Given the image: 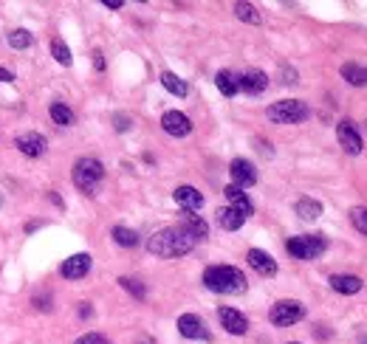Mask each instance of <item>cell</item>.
I'll return each mask as SVG.
<instances>
[{
  "label": "cell",
  "instance_id": "e0dca14e",
  "mask_svg": "<svg viewBox=\"0 0 367 344\" xmlns=\"http://www.w3.org/2000/svg\"><path fill=\"white\" fill-rule=\"evenodd\" d=\"M181 229L187 232L192 240H204V237H209V226H206V221H204L201 214H195V212H184Z\"/></svg>",
  "mask_w": 367,
  "mask_h": 344
},
{
  "label": "cell",
  "instance_id": "f546056e",
  "mask_svg": "<svg viewBox=\"0 0 367 344\" xmlns=\"http://www.w3.org/2000/svg\"><path fill=\"white\" fill-rule=\"evenodd\" d=\"M350 223H353L361 234H367V206H353V209H350Z\"/></svg>",
  "mask_w": 367,
  "mask_h": 344
},
{
  "label": "cell",
  "instance_id": "8fae6325",
  "mask_svg": "<svg viewBox=\"0 0 367 344\" xmlns=\"http://www.w3.org/2000/svg\"><path fill=\"white\" fill-rule=\"evenodd\" d=\"M218 319H221L224 330H226V333H232V336H243V333H249V319L243 316L240 310H235V307H221V310H218Z\"/></svg>",
  "mask_w": 367,
  "mask_h": 344
},
{
  "label": "cell",
  "instance_id": "83f0119b",
  "mask_svg": "<svg viewBox=\"0 0 367 344\" xmlns=\"http://www.w3.org/2000/svg\"><path fill=\"white\" fill-rule=\"evenodd\" d=\"M51 54H54V59L59 62V65H71L74 62V57H71V48L63 43V40H51Z\"/></svg>",
  "mask_w": 367,
  "mask_h": 344
},
{
  "label": "cell",
  "instance_id": "d590c367",
  "mask_svg": "<svg viewBox=\"0 0 367 344\" xmlns=\"http://www.w3.org/2000/svg\"><path fill=\"white\" fill-rule=\"evenodd\" d=\"M34 305L40 307V310H48L51 305H48V296H40V299H34Z\"/></svg>",
  "mask_w": 367,
  "mask_h": 344
},
{
  "label": "cell",
  "instance_id": "484cf974",
  "mask_svg": "<svg viewBox=\"0 0 367 344\" xmlns=\"http://www.w3.org/2000/svg\"><path fill=\"white\" fill-rule=\"evenodd\" d=\"M113 240H116L119 245H125V248L139 245V234H136L133 229H128V226H113Z\"/></svg>",
  "mask_w": 367,
  "mask_h": 344
},
{
  "label": "cell",
  "instance_id": "d6a6232c",
  "mask_svg": "<svg viewBox=\"0 0 367 344\" xmlns=\"http://www.w3.org/2000/svg\"><path fill=\"white\" fill-rule=\"evenodd\" d=\"M113 121H116V130H119V133H125V130H130V119H128V116H121V113H116V116H113Z\"/></svg>",
  "mask_w": 367,
  "mask_h": 344
},
{
  "label": "cell",
  "instance_id": "d4e9b609",
  "mask_svg": "<svg viewBox=\"0 0 367 344\" xmlns=\"http://www.w3.org/2000/svg\"><path fill=\"white\" fill-rule=\"evenodd\" d=\"M215 85H218V90L224 93V97H235V93H237V77L232 71H218Z\"/></svg>",
  "mask_w": 367,
  "mask_h": 344
},
{
  "label": "cell",
  "instance_id": "836d02e7",
  "mask_svg": "<svg viewBox=\"0 0 367 344\" xmlns=\"http://www.w3.org/2000/svg\"><path fill=\"white\" fill-rule=\"evenodd\" d=\"M94 68H97V71H105V59H102V51H94Z\"/></svg>",
  "mask_w": 367,
  "mask_h": 344
},
{
  "label": "cell",
  "instance_id": "9c48e42d",
  "mask_svg": "<svg viewBox=\"0 0 367 344\" xmlns=\"http://www.w3.org/2000/svg\"><path fill=\"white\" fill-rule=\"evenodd\" d=\"M178 333L184 338H192V341H209V330H206V322L195 314H184L178 316Z\"/></svg>",
  "mask_w": 367,
  "mask_h": 344
},
{
  "label": "cell",
  "instance_id": "74e56055",
  "mask_svg": "<svg viewBox=\"0 0 367 344\" xmlns=\"http://www.w3.org/2000/svg\"><path fill=\"white\" fill-rule=\"evenodd\" d=\"M105 6H108V9H121L125 3H121V0H105Z\"/></svg>",
  "mask_w": 367,
  "mask_h": 344
},
{
  "label": "cell",
  "instance_id": "277c9868",
  "mask_svg": "<svg viewBox=\"0 0 367 344\" xmlns=\"http://www.w3.org/2000/svg\"><path fill=\"white\" fill-rule=\"evenodd\" d=\"M286 248H288V254L294 260H305V263H308V260H317V257L325 254L328 240L322 234H297V237H291L286 243Z\"/></svg>",
  "mask_w": 367,
  "mask_h": 344
},
{
  "label": "cell",
  "instance_id": "f1b7e54d",
  "mask_svg": "<svg viewBox=\"0 0 367 344\" xmlns=\"http://www.w3.org/2000/svg\"><path fill=\"white\" fill-rule=\"evenodd\" d=\"M235 14L240 17V20H246V23H252V26H257L263 17L257 14V9L252 6V3H235Z\"/></svg>",
  "mask_w": 367,
  "mask_h": 344
},
{
  "label": "cell",
  "instance_id": "7a4b0ae2",
  "mask_svg": "<svg viewBox=\"0 0 367 344\" xmlns=\"http://www.w3.org/2000/svg\"><path fill=\"white\" fill-rule=\"evenodd\" d=\"M204 285L215 294H243L246 291V276L235 265H209L204 271Z\"/></svg>",
  "mask_w": 367,
  "mask_h": 344
},
{
  "label": "cell",
  "instance_id": "4dcf8cb0",
  "mask_svg": "<svg viewBox=\"0 0 367 344\" xmlns=\"http://www.w3.org/2000/svg\"><path fill=\"white\" fill-rule=\"evenodd\" d=\"M119 285H121V288H125V291H130V294H133L136 299H144V296H147V291H144V285L139 283V279H130V276H121V279H119Z\"/></svg>",
  "mask_w": 367,
  "mask_h": 344
},
{
  "label": "cell",
  "instance_id": "ac0fdd59",
  "mask_svg": "<svg viewBox=\"0 0 367 344\" xmlns=\"http://www.w3.org/2000/svg\"><path fill=\"white\" fill-rule=\"evenodd\" d=\"M330 288L336 294H345V296H353L361 291V279L353 276V274H333L330 276Z\"/></svg>",
  "mask_w": 367,
  "mask_h": 344
},
{
  "label": "cell",
  "instance_id": "30bf717a",
  "mask_svg": "<svg viewBox=\"0 0 367 344\" xmlns=\"http://www.w3.org/2000/svg\"><path fill=\"white\" fill-rule=\"evenodd\" d=\"M161 128H164V133H170L175 139H184V136L192 133V121H190V116H184L181 110H167L161 116Z\"/></svg>",
  "mask_w": 367,
  "mask_h": 344
},
{
  "label": "cell",
  "instance_id": "ba28073f",
  "mask_svg": "<svg viewBox=\"0 0 367 344\" xmlns=\"http://www.w3.org/2000/svg\"><path fill=\"white\" fill-rule=\"evenodd\" d=\"M229 175H232V186H240V190H246V186L257 183V170L246 159H235L229 164Z\"/></svg>",
  "mask_w": 367,
  "mask_h": 344
},
{
  "label": "cell",
  "instance_id": "603a6c76",
  "mask_svg": "<svg viewBox=\"0 0 367 344\" xmlns=\"http://www.w3.org/2000/svg\"><path fill=\"white\" fill-rule=\"evenodd\" d=\"M161 85L172 93V97H178V99H184L190 93V88H187V82H184L181 77H175V74H170V71H164L161 74Z\"/></svg>",
  "mask_w": 367,
  "mask_h": 344
},
{
  "label": "cell",
  "instance_id": "ab89813d",
  "mask_svg": "<svg viewBox=\"0 0 367 344\" xmlns=\"http://www.w3.org/2000/svg\"><path fill=\"white\" fill-rule=\"evenodd\" d=\"M364 74H367V68H364Z\"/></svg>",
  "mask_w": 367,
  "mask_h": 344
},
{
  "label": "cell",
  "instance_id": "6da1fadb",
  "mask_svg": "<svg viewBox=\"0 0 367 344\" xmlns=\"http://www.w3.org/2000/svg\"><path fill=\"white\" fill-rule=\"evenodd\" d=\"M195 248V240L184 232L181 226H170V229H161L156 232L150 240H147V252L156 254L161 260H175V257H184L190 254Z\"/></svg>",
  "mask_w": 367,
  "mask_h": 344
},
{
  "label": "cell",
  "instance_id": "9a60e30c",
  "mask_svg": "<svg viewBox=\"0 0 367 344\" xmlns=\"http://www.w3.org/2000/svg\"><path fill=\"white\" fill-rule=\"evenodd\" d=\"M172 198L178 206H184V212H198L204 206V195L195 190V186H178L172 192Z\"/></svg>",
  "mask_w": 367,
  "mask_h": 344
},
{
  "label": "cell",
  "instance_id": "ffe728a7",
  "mask_svg": "<svg viewBox=\"0 0 367 344\" xmlns=\"http://www.w3.org/2000/svg\"><path fill=\"white\" fill-rule=\"evenodd\" d=\"M243 223H246V217H243L237 209H232V206L218 209V226H221V229H226V232H237Z\"/></svg>",
  "mask_w": 367,
  "mask_h": 344
},
{
  "label": "cell",
  "instance_id": "cb8c5ba5",
  "mask_svg": "<svg viewBox=\"0 0 367 344\" xmlns=\"http://www.w3.org/2000/svg\"><path fill=\"white\" fill-rule=\"evenodd\" d=\"M342 79L348 85H356V88L367 85V74H364V68L356 65V62H345V65H342Z\"/></svg>",
  "mask_w": 367,
  "mask_h": 344
},
{
  "label": "cell",
  "instance_id": "4316f807",
  "mask_svg": "<svg viewBox=\"0 0 367 344\" xmlns=\"http://www.w3.org/2000/svg\"><path fill=\"white\" fill-rule=\"evenodd\" d=\"M6 40H9V45L17 48V51H23V48H28V45L34 43V37L28 34L26 28H14V31H9V37H6Z\"/></svg>",
  "mask_w": 367,
  "mask_h": 344
},
{
  "label": "cell",
  "instance_id": "5b68a950",
  "mask_svg": "<svg viewBox=\"0 0 367 344\" xmlns=\"http://www.w3.org/2000/svg\"><path fill=\"white\" fill-rule=\"evenodd\" d=\"M311 116L308 105L299 102V99H283V102H274L268 108V119L274 124H299Z\"/></svg>",
  "mask_w": 367,
  "mask_h": 344
},
{
  "label": "cell",
  "instance_id": "5bb4252c",
  "mask_svg": "<svg viewBox=\"0 0 367 344\" xmlns=\"http://www.w3.org/2000/svg\"><path fill=\"white\" fill-rule=\"evenodd\" d=\"M88 271H90V254H74L59 268V274L66 279H82V276H88Z\"/></svg>",
  "mask_w": 367,
  "mask_h": 344
},
{
  "label": "cell",
  "instance_id": "e575fe53",
  "mask_svg": "<svg viewBox=\"0 0 367 344\" xmlns=\"http://www.w3.org/2000/svg\"><path fill=\"white\" fill-rule=\"evenodd\" d=\"M14 79V74L12 71H6V68H0V82H12Z\"/></svg>",
  "mask_w": 367,
  "mask_h": 344
},
{
  "label": "cell",
  "instance_id": "4fadbf2b",
  "mask_svg": "<svg viewBox=\"0 0 367 344\" xmlns=\"http://www.w3.org/2000/svg\"><path fill=\"white\" fill-rule=\"evenodd\" d=\"M266 88H268V77L263 71H246L237 77V90L249 93V97H260Z\"/></svg>",
  "mask_w": 367,
  "mask_h": 344
},
{
  "label": "cell",
  "instance_id": "7402d4cb",
  "mask_svg": "<svg viewBox=\"0 0 367 344\" xmlns=\"http://www.w3.org/2000/svg\"><path fill=\"white\" fill-rule=\"evenodd\" d=\"M294 212L302 217V221H317V217L322 214V203L314 201V198H299L297 206H294Z\"/></svg>",
  "mask_w": 367,
  "mask_h": 344
},
{
  "label": "cell",
  "instance_id": "44dd1931",
  "mask_svg": "<svg viewBox=\"0 0 367 344\" xmlns=\"http://www.w3.org/2000/svg\"><path fill=\"white\" fill-rule=\"evenodd\" d=\"M48 116H51L54 124H59V128H71V124H74V110L68 105H63V102H51Z\"/></svg>",
  "mask_w": 367,
  "mask_h": 344
},
{
  "label": "cell",
  "instance_id": "8992f818",
  "mask_svg": "<svg viewBox=\"0 0 367 344\" xmlns=\"http://www.w3.org/2000/svg\"><path fill=\"white\" fill-rule=\"evenodd\" d=\"M302 316H305V307H302V302H297V299H280L277 305L271 307V314H268L271 325H277V327H291V325H297Z\"/></svg>",
  "mask_w": 367,
  "mask_h": 344
},
{
  "label": "cell",
  "instance_id": "1f68e13d",
  "mask_svg": "<svg viewBox=\"0 0 367 344\" xmlns=\"http://www.w3.org/2000/svg\"><path fill=\"white\" fill-rule=\"evenodd\" d=\"M74 344H110L102 333H85V336H79Z\"/></svg>",
  "mask_w": 367,
  "mask_h": 344
},
{
  "label": "cell",
  "instance_id": "7c38bea8",
  "mask_svg": "<svg viewBox=\"0 0 367 344\" xmlns=\"http://www.w3.org/2000/svg\"><path fill=\"white\" fill-rule=\"evenodd\" d=\"M336 136H339V144L345 147V152H350V155L361 152L364 144H361V136H359L353 121H339V124H336Z\"/></svg>",
  "mask_w": 367,
  "mask_h": 344
},
{
  "label": "cell",
  "instance_id": "2e32d148",
  "mask_svg": "<svg viewBox=\"0 0 367 344\" xmlns=\"http://www.w3.org/2000/svg\"><path fill=\"white\" fill-rule=\"evenodd\" d=\"M246 263H249L260 276H274V274H277V263H274V257L266 254V252H260V248H252V252L246 254Z\"/></svg>",
  "mask_w": 367,
  "mask_h": 344
},
{
  "label": "cell",
  "instance_id": "8d00e7d4",
  "mask_svg": "<svg viewBox=\"0 0 367 344\" xmlns=\"http://www.w3.org/2000/svg\"><path fill=\"white\" fill-rule=\"evenodd\" d=\"M79 316H82V319H88V316H90V305H88V302H82V307H79Z\"/></svg>",
  "mask_w": 367,
  "mask_h": 344
},
{
  "label": "cell",
  "instance_id": "3957f363",
  "mask_svg": "<svg viewBox=\"0 0 367 344\" xmlns=\"http://www.w3.org/2000/svg\"><path fill=\"white\" fill-rule=\"evenodd\" d=\"M71 178H74V186H77L79 192L97 195L99 183H102V178H105V167H102V161H97V159H79V161L74 164Z\"/></svg>",
  "mask_w": 367,
  "mask_h": 344
},
{
  "label": "cell",
  "instance_id": "f35d334b",
  "mask_svg": "<svg viewBox=\"0 0 367 344\" xmlns=\"http://www.w3.org/2000/svg\"><path fill=\"white\" fill-rule=\"evenodd\" d=\"M288 344H299V341H288Z\"/></svg>",
  "mask_w": 367,
  "mask_h": 344
},
{
  "label": "cell",
  "instance_id": "d6986e66",
  "mask_svg": "<svg viewBox=\"0 0 367 344\" xmlns=\"http://www.w3.org/2000/svg\"><path fill=\"white\" fill-rule=\"evenodd\" d=\"M224 195H226V201H229V206L232 209H237L243 217H249L252 212H255V206H252V201H249V195L240 190V186H226L224 190Z\"/></svg>",
  "mask_w": 367,
  "mask_h": 344
},
{
  "label": "cell",
  "instance_id": "52a82bcc",
  "mask_svg": "<svg viewBox=\"0 0 367 344\" xmlns=\"http://www.w3.org/2000/svg\"><path fill=\"white\" fill-rule=\"evenodd\" d=\"M14 147L26 155V159H43L46 155V150H48V141H46V136L43 133H20L17 139H14Z\"/></svg>",
  "mask_w": 367,
  "mask_h": 344
}]
</instances>
